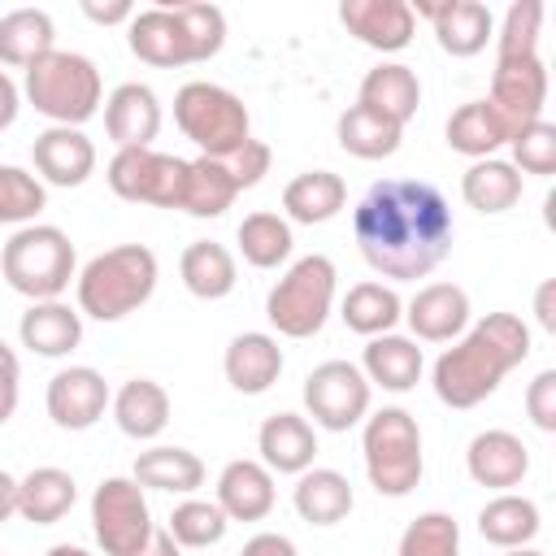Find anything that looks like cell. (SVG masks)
I'll list each match as a JSON object with an SVG mask.
<instances>
[{
    "label": "cell",
    "mask_w": 556,
    "mask_h": 556,
    "mask_svg": "<svg viewBox=\"0 0 556 556\" xmlns=\"http://www.w3.org/2000/svg\"><path fill=\"white\" fill-rule=\"evenodd\" d=\"M13 513H17V478L0 469V526H4Z\"/></svg>",
    "instance_id": "obj_54"
},
{
    "label": "cell",
    "mask_w": 556,
    "mask_h": 556,
    "mask_svg": "<svg viewBox=\"0 0 556 556\" xmlns=\"http://www.w3.org/2000/svg\"><path fill=\"white\" fill-rule=\"evenodd\" d=\"M460 195L478 213H508L521 200V174L500 156H482L460 174Z\"/></svg>",
    "instance_id": "obj_37"
},
{
    "label": "cell",
    "mask_w": 556,
    "mask_h": 556,
    "mask_svg": "<svg viewBox=\"0 0 556 556\" xmlns=\"http://www.w3.org/2000/svg\"><path fill=\"white\" fill-rule=\"evenodd\" d=\"M226 526H230V517L217 508V500H182V504H174L165 530H169V539L178 547L204 552V547L226 539Z\"/></svg>",
    "instance_id": "obj_41"
},
{
    "label": "cell",
    "mask_w": 556,
    "mask_h": 556,
    "mask_svg": "<svg viewBox=\"0 0 556 556\" xmlns=\"http://www.w3.org/2000/svg\"><path fill=\"white\" fill-rule=\"evenodd\" d=\"M222 374L239 395H265L282 374V348L265 330H243L226 343Z\"/></svg>",
    "instance_id": "obj_21"
},
{
    "label": "cell",
    "mask_w": 556,
    "mask_h": 556,
    "mask_svg": "<svg viewBox=\"0 0 556 556\" xmlns=\"http://www.w3.org/2000/svg\"><path fill=\"white\" fill-rule=\"evenodd\" d=\"M17 339L22 348H30L35 356H70L83 343V313L70 308L65 300H39L22 313L17 321Z\"/></svg>",
    "instance_id": "obj_25"
},
{
    "label": "cell",
    "mask_w": 556,
    "mask_h": 556,
    "mask_svg": "<svg viewBox=\"0 0 556 556\" xmlns=\"http://www.w3.org/2000/svg\"><path fill=\"white\" fill-rule=\"evenodd\" d=\"M334 261L313 252V256H300L265 295V317L269 326L282 334V339H313L326 317H330V304H334Z\"/></svg>",
    "instance_id": "obj_8"
},
{
    "label": "cell",
    "mask_w": 556,
    "mask_h": 556,
    "mask_svg": "<svg viewBox=\"0 0 556 556\" xmlns=\"http://www.w3.org/2000/svg\"><path fill=\"white\" fill-rule=\"evenodd\" d=\"M113 195L130 204H152V208H182L187 191V161L156 152V148H122L113 152L104 169Z\"/></svg>",
    "instance_id": "obj_10"
},
{
    "label": "cell",
    "mask_w": 556,
    "mask_h": 556,
    "mask_svg": "<svg viewBox=\"0 0 556 556\" xmlns=\"http://www.w3.org/2000/svg\"><path fill=\"white\" fill-rule=\"evenodd\" d=\"M130 478L143 491H169V495H191L204 486V460L187 447H148L135 456Z\"/></svg>",
    "instance_id": "obj_31"
},
{
    "label": "cell",
    "mask_w": 556,
    "mask_h": 556,
    "mask_svg": "<svg viewBox=\"0 0 556 556\" xmlns=\"http://www.w3.org/2000/svg\"><path fill=\"white\" fill-rule=\"evenodd\" d=\"M174 122L200 148V156H217V161H226L230 152H239L252 139L248 104L230 87H217V83H204V78L178 87Z\"/></svg>",
    "instance_id": "obj_7"
},
{
    "label": "cell",
    "mask_w": 556,
    "mask_h": 556,
    "mask_svg": "<svg viewBox=\"0 0 556 556\" xmlns=\"http://www.w3.org/2000/svg\"><path fill=\"white\" fill-rule=\"evenodd\" d=\"M56 48V26L43 9H13L0 17V65L30 70Z\"/></svg>",
    "instance_id": "obj_36"
},
{
    "label": "cell",
    "mask_w": 556,
    "mask_h": 556,
    "mask_svg": "<svg viewBox=\"0 0 556 556\" xmlns=\"http://www.w3.org/2000/svg\"><path fill=\"white\" fill-rule=\"evenodd\" d=\"M22 96H26V100L35 104V113H43L52 126H78V130H83V122L100 113L104 83H100V70H96L91 56L52 48L48 56H39V61L26 70Z\"/></svg>",
    "instance_id": "obj_4"
},
{
    "label": "cell",
    "mask_w": 556,
    "mask_h": 556,
    "mask_svg": "<svg viewBox=\"0 0 556 556\" xmlns=\"http://www.w3.org/2000/svg\"><path fill=\"white\" fill-rule=\"evenodd\" d=\"M178 278L195 300H226L239 282V265H235V252L226 243L195 239L178 256Z\"/></svg>",
    "instance_id": "obj_29"
},
{
    "label": "cell",
    "mask_w": 556,
    "mask_h": 556,
    "mask_svg": "<svg viewBox=\"0 0 556 556\" xmlns=\"http://www.w3.org/2000/svg\"><path fill=\"white\" fill-rule=\"evenodd\" d=\"M74 500H78V482L56 465H39L26 478H17V513L35 526H56L74 508Z\"/></svg>",
    "instance_id": "obj_32"
},
{
    "label": "cell",
    "mask_w": 556,
    "mask_h": 556,
    "mask_svg": "<svg viewBox=\"0 0 556 556\" xmlns=\"http://www.w3.org/2000/svg\"><path fill=\"white\" fill-rule=\"evenodd\" d=\"M530 356V326L517 313H486L434 361L430 387L447 408H473Z\"/></svg>",
    "instance_id": "obj_2"
},
{
    "label": "cell",
    "mask_w": 556,
    "mask_h": 556,
    "mask_svg": "<svg viewBox=\"0 0 556 556\" xmlns=\"http://www.w3.org/2000/svg\"><path fill=\"white\" fill-rule=\"evenodd\" d=\"M504 556H547V552H539V547H508Z\"/></svg>",
    "instance_id": "obj_57"
},
{
    "label": "cell",
    "mask_w": 556,
    "mask_h": 556,
    "mask_svg": "<svg viewBox=\"0 0 556 556\" xmlns=\"http://www.w3.org/2000/svg\"><path fill=\"white\" fill-rule=\"evenodd\" d=\"M17 109H22V87L9 78V70H0V130L17 122Z\"/></svg>",
    "instance_id": "obj_52"
},
{
    "label": "cell",
    "mask_w": 556,
    "mask_h": 556,
    "mask_svg": "<svg viewBox=\"0 0 556 556\" xmlns=\"http://www.w3.org/2000/svg\"><path fill=\"white\" fill-rule=\"evenodd\" d=\"M339 317H343L348 330H356V334H365V339L395 334V326H400V317H404V300L395 295L391 282H374V278H365V282L348 287Z\"/></svg>",
    "instance_id": "obj_33"
},
{
    "label": "cell",
    "mask_w": 556,
    "mask_h": 556,
    "mask_svg": "<svg viewBox=\"0 0 556 556\" xmlns=\"http://www.w3.org/2000/svg\"><path fill=\"white\" fill-rule=\"evenodd\" d=\"M274 473L261 460H230L217 473V508L230 521H265L274 513Z\"/></svg>",
    "instance_id": "obj_23"
},
{
    "label": "cell",
    "mask_w": 556,
    "mask_h": 556,
    "mask_svg": "<svg viewBox=\"0 0 556 556\" xmlns=\"http://www.w3.org/2000/svg\"><path fill=\"white\" fill-rule=\"evenodd\" d=\"M539 30H543V4L539 0H513L500 35H495V65L508 61H534L539 56Z\"/></svg>",
    "instance_id": "obj_42"
},
{
    "label": "cell",
    "mask_w": 556,
    "mask_h": 556,
    "mask_svg": "<svg viewBox=\"0 0 556 556\" xmlns=\"http://www.w3.org/2000/svg\"><path fill=\"white\" fill-rule=\"evenodd\" d=\"M465 469L478 486L508 491V486H521V478L530 473V447L513 430H482L469 439Z\"/></svg>",
    "instance_id": "obj_20"
},
{
    "label": "cell",
    "mask_w": 556,
    "mask_h": 556,
    "mask_svg": "<svg viewBox=\"0 0 556 556\" xmlns=\"http://www.w3.org/2000/svg\"><path fill=\"white\" fill-rule=\"evenodd\" d=\"M404 321L421 343H452L469 326V291L456 282H426L404 304Z\"/></svg>",
    "instance_id": "obj_17"
},
{
    "label": "cell",
    "mask_w": 556,
    "mask_h": 556,
    "mask_svg": "<svg viewBox=\"0 0 556 556\" xmlns=\"http://www.w3.org/2000/svg\"><path fill=\"white\" fill-rule=\"evenodd\" d=\"M0 274L30 304L61 300L70 278H78V256H74V243L61 226L30 222V226L9 235V243L0 252Z\"/></svg>",
    "instance_id": "obj_5"
},
{
    "label": "cell",
    "mask_w": 556,
    "mask_h": 556,
    "mask_svg": "<svg viewBox=\"0 0 556 556\" xmlns=\"http://www.w3.org/2000/svg\"><path fill=\"white\" fill-rule=\"evenodd\" d=\"M104 130L122 148H152L161 135V100L148 83H122L104 100Z\"/></svg>",
    "instance_id": "obj_19"
},
{
    "label": "cell",
    "mask_w": 556,
    "mask_h": 556,
    "mask_svg": "<svg viewBox=\"0 0 556 556\" xmlns=\"http://www.w3.org/2000/svg\"><path fill=\"white\" fill-rule=\"evenodd\" d=\"M408 9L434 26V39L447 56H478L486 39H495V17L482 0H417Z\"/></svg>",
    "instance_id": "obj_14"
},
{
    "label": "cell",
    "mask_w": 556,
    "mask_h": 556,
    "mask_svg": "<svg viewBox=\"0 0 556 556\" xmlns=\"http://www.w3.org/2000/svg\"><path fill=\"white\" fill-rule=\"evenodd\" d=\"M109 408H113L117 430H122L126 439H139V443L156 439V434L169 426V391H165L161 382H152V378H130V382H122L117 395L109 400Z\"/></svg>",
    "instance_id": "obj_28"
},
{
    "label": "cell",
    "mask_w": 556,
    "mask_h": 556,
    "mask_svg": "<svg viewBox=\"0 0 556 556\" xmlns=\"http://www.w3.org/2000/svg\"><path fill=\"white\" fill-rule=\"evenodd\" d=\"M361 452H365V473L369 486L387 500H404L421 482V426L408 408H378L365 417L361 430Z\"/></svg>",
    "instance_id": "obj_6"
},
{
    "label": "cell",
    "mask_w": 556,
    "mask_h": 556,
    "mask_svg": "<svg viewBox=\"0 0 556 556\" xmlns=\"http://www.w3.org/2000/svg\"><path fill=\"white\" fill-rule=\"evenodd\" d=\"M334 139L348 156H361V161H382V156H395L400 152V139H404V126L387 122L382 113L365 109V104H348L334 122Z\"/></svg>",
    "instance_id": "obj_35"
},
{
    "label": "cell",
    "mask_w": 556,
    "mask_h": 556,
    "mask_svg": "<svg viewBox=\"0 0 556 556\" xmlns=\"http://www.w3.org/2000/svg\"><path fill=\"white\" fill-rule=\"evenodd\" d=\"M256 452L269 473H304L317 456V430L300 413H274L256 430Z\"/></svg>",
    "instance_id": "obj_22"
},
{
    "label": "cell",
    "mask_w": 556,
    "mask_h": 556,
    "mask_svg": "<svg viewBox=\"0 0 556 556\" xmlns=\"http://www.w3.org/2000/svg\"><path fill=\"white\" fill-rule=\"evenodd\" d=\"M83 17H91L96 26H117V22H130L135 17V4L130 0H109V4L83 0Z\"/></svg>",
    "instance_id": "obj_50"
},
{
    "label": "cell",
    "mask_w": 556,
    "mask_h": 556,
    "mask_svg": "<svg viewBox=\"0 0 556 556\" xmlns=\"http://www.w3.org/2000/svg\"><path fill=\"white\" fill-rule=\"evenodd\" d=\"M48 556H91V552L78 543H56V547H48Z\"/></svg>",
    "instance_id": "obj_56"
},
{
    "label": "cell",
    "mask_w": 556,
    "mask_h": 556,
    "mask_svg": "<svg viewBox=\"0 0 556 556\" xmlns=\"http://www.w3.org/2000/svg\"><path fill=\"white\" fill-rule=\"evenodd\" d=\"M304 408L321 430H352L369 417V382L352 361H321L304 378Z\"/></svg>",
    "instance_id": "obj_11"
},
{
    "label": "cell",
    "mask_w": 556,
    "mask_h": 556,
    "mask_svg": "<svg viewBox=\"0 0 556 556\" xmlns=\"http://www.w3.org/2000/svg\"><path fill=\"white\" fill-rule=\"evenodd\" d=\"M239 187L217 156H195L187 161V191H182V213L191 217H222L235 204Z\"/></svg>",
    "instance_id": "obj_38"
},
{
    "label": "cell",
    "mask_w": 556,
    "mask_h": 556,
    "mask_svg": "<svg viewBox=\"0 0 556 556\" xmlns=\"http://www.w3.org/2000/svg\"><path fill=\"white\" fill-rule=\"evenodd\" d=\"M161 265L143 243H117L78 269V313L96 321H122L156 291Z\"/></svg>",
    "instance_id": "obj_3"
},
{
    "label": "cell",
    "mask_w": 556,
    "mask_h": 556,
    "mask_svg": "<svg viewBox=\"0 0 556 556\" xmlns=\"http://www.w3.org/2000/svg\"><path fill=\"white\" fill-rule=\"evenodd\" d=\"M126 43L139 61L156 65V70H178V65H195L191 39L182 30V22L174 17L169 4L156 9H135V17L126 22Z\"/></svg>",
    "instance_id": "obj_18"
},
{
    "label": "cell",
    "mask_w": 556,
    "mask_h": 556,
    "mask_svg": "<svg viewBox=\"0 0 556 556\" xmlns=\"http://www.w3.org/2000/svg\"><path fill=\"white\" fill-rule=\"evenodd\" d=\"M447 148L469 156V161H482V156H495V148L508 143L504 126L495 122V113L486 109V100H469L460 104L452 117H447Z\"/></svg>",
    "instance_id": "obj_40"
},
{
    "label": "cell",
    "mask_w": 556,
    "mask_h": 556,
    "mask_svg": "<svg viewBox=\"0 0 556 556\" xmlns=\"http://www.w3.org/2000/svg\"><path fill=\"white\" fill-rule=\"evenodd\" d=\"M174 17L182 22L187 39H191V52H195V65L217 56L222 43H226V13L217 4H204V0H182V4H169Z\"/></svg>",
    "instance_id": "obj_45"
},
{
    "label": "cell",
    "mask_w": 556,
    "mask_h": 556,
    "mask_svg": "<svg viewBox=\"0 0 556 556\" xmlns=\"http://www.w3.org/2000/svg\"><path fill=\"white\" fill-rule=\"evenodd\" d=\"M356 104L382 113L387 122L395 126H408L417 117V104H421V83L408 65L400 61H382L374 65L365 78H361V91H356Z\"/></svg>",
    "instance_id": "obj_26"
},
{
    "label": "cell",
    "mask_w": 556,
    "mask_h": 556,
    "mask_svg": "<svg viewBox=\"0 0 556 556\" xmlns=\"http://www.w3.org/2000/svg\"><path fill=\"white\" fill-rule=\"evenodd\" d=\"M91 530L104 556H135L152 539V508L135 478L113 473L91 491Z\"/></svg>",
    "instance_id": "obj_9"
},
{
    "label": "cell",
    "mask_w": 556,
    "mask_h": 556,
    "mask_svg": "<svg viewBox=\"0 0 556 556\" xmlns=\"http://www.w3.org/2000/svg\"><path fill=\"white\" fill-rule=\"evenodd\" d=\"M348 204V182L334 169H304L282 187V213L300 226H321Z\"/></svg>",
    "instance_id": "obj_27"
},
{
    "label": "cell",
    "mask_w": 556,
    "mask_h": 556,
    "mask_svg": "<svg viewBox=\"0 0 556 556\" xmlns=\"http://www.w3.org/2000/svg\"><path fill=\"white\" fill-rule=\"evenodd\" d=\"M48 208V187L22 169V165H0V226H30Z\"/></svg>",
    "instance_id": "obj_43"
},
{
    "label": "cell",
    "mask_w": 556,
    "mask_h": 556,
    "mask_svg": "<svg viewBox=\"0 0 556 556\" xmlns=\"http://www.w3.org/2000/svg\"><path fill=\"white\" fill-rule=\"evenodd\" d=\"M352 235L374 274L417 282L447 261L456 222L439 187L421 178H382L361 195Z\"/></svg>",
    "instance_id": "obj_1"
},
{
    "label": "cell",
    "mask_w": 556,
    "mask_h": 556,
    "mask_svg": "<svg viewBox=\"0 0 556 556\" xmlns=\"http://www.w3.org/2000/svg\"><path fill=\"white\" fill-rule=\"evenodd\" d=\"M513 169L517 174H534V178H552L556 174V126L547 117H539L534 126H526L513 143Z\"/></svg>",
    "instance_id": "obj_46"
},
{
    "label": "cell",
    "mask_w": 556,
    "mask_h": 556,
    "mask_svg": "<svg viewBox=\"0 0 556 556\" xmlns=\"http://www.w3.org/2000/svg\"><path fill=\"white\" fill-rule=\"evenodd\" d=\"M534 313H539V326H543V330H556V282H552V278L539 282V291H534Z\"/></svg>",
    "instance_id": "obj_53"
},
{
    "label": "cell",
    "mask_w": 556,
    "mask_h": 556,
    "mask_svg": "<svg viewBox=\"0 0 556 556\" xmlns=\"http://www.w3.org/2000/svg\"><path fill=\"white\" fill-rule=\"evenodd\" d=\"M239 556H300V552H295V543H291L287 534L261 530V534H252V539L243 543V552H239Z\"/></svg>",
    "instance_id": "obj_51"
},
{
    "label": "cell",
    "mask_w": 556,
    "mask_h": 556,
    "mask_svg": "<svg viewBox=\"0 0 556 556\" xmlns=\"http://www.w3.org/2000/svg\"><path fill=\"white\" fill-rule=\"evenodd\" d=\"M135 556H182V547L169 539V530H152L148 547H143V552H135Z\"/></svg>",
    "instance_id": "obj_55"
},
{
    "label": "cell",
    "mask_w": 556,
    "mask_h": 556,
    "mask_svg": "<svg viewBox=\"0 0 556 556\" xmlns=\"http://www.w3.org/2000/svg\"><path fill=\"white\" fill-rule=\"evenodd\" d=\"M109 400H113V391H109L104 374L91 369V365L56 369V374L48 378V395H43L48 417H52V426H61V430H91V426L104 417Z\"/></svg>",
    "instance_id": "obj_13"
},
{
    "label": "cell",
    "mask_w": 556,
    "mask_h": 556,
    "mask_svg": "<svg viewBox=\"0 0 556 556\" xmlns=\"http://www.w3.org/2000/svg\"><path fill=\"white\" fill-rule=\"evenodd\" d=\"M291 504L295 513L308 521V526H339L356 495H352V482L339 473V469H317L308 465L304 473H295V491H291Z\"/></svg>",
    "instance_id": "obj_30"
},
{
    "label": "cell",
    "mask_w": 556,
    "mask_h": 556,
    "mask_svg": "<svg viewBox=\"0 0 556 556\" xmlns=\"http://www.w3.org/2000/svg\"><path fill=\"white\" fill-rule=\"evenodd\" d=\"M17 395H22V361H17V352L0 339V426L17 413Z\"/></svg>",
    "instance_id": "obj_49"
},
{
    "label": "cell",
    "mask_w": 556,
    "mask_h": 556,
    "mask_svg": "<svg viewBox=\"0 0 556 556\" xmlns=\"http://www.w3.org/2000/svg\"><path fill=\"white\" fill-rule=\"evenodd\" d=\"M543 530V517H539V504L526 500V495H513V491H500L495 500L482 504L478 513V534L495 547H530L534 534Z\"/></svg>",
    "instance_id": "obj_34"
},
{
    "label": "cell",
    "mask_w": 556,
    "mask_h": 556,
    "mask_svg": "<svg viewBox=\"0 0 556 556\" xmlns=\"http://www.w3.org/2000/svg\"><path fill=\"white\" fill-rule=\"evenodd\" d=\"M269 161H274L269 143H261V139H248L239 152H230V156H226V169H230L235 187H239V191H248V187H256V182L269 174Z\"/></svg>",
    "instance_id": "obj_47"
},
{
    "label": "cell",
    "mask_w": 556,
    "mask_h": 556,
    "mask_svg": "<svg viewBox=\"0 0 556 556\" xmlns=\"http://www.w3.org/2000/svg\"><path fill=\"white\" fill-rule=\"evenodd\" d=\"M421 369H426V356L417 348V339L408 334H378L365 343L361 352V374L369 387H382V391H413L421 382Z\"/></svg>",
    "instance_id": "obj_24"
},
{
    "label": "cell",
    "mask_w": 556,
    "mask_h": 556,
    "mask_svg": "<svg viewBox=\"0 0 556 556\" xmlns=\"http://www.w3.org/2000/svg\"><path fill=\"white\" fill-rule=\"evenodd\" d=\"M339 22L352 39H361L374 52H400L413 43V30H417L408 0H343Z\"/></svg>",
    "instance_id": "obj_16"
},
{
    "label": "cell",
    "mask_w": 556,
    "mask_h": 556,
    "mask_svg": "<svg viewBox=\"0 0 556 556\" xmlns=\"http://www.w3.org/2000/svg\"><path fill=\"white\" fill-rule=\"evenodd\" d=\"M526 413L543 434L556 430V369H539L534 374V382L526 387Z\"/></svg>",
    "instance_id": "obj_48"
},
{
    "label": "cell",
    "mask_w": 556,
    "mask_h": 556,
    "mask_svg": "<svg viewBox=\"0 0 556 556\" xmlns=\"http://www.w3.org/2000/svg\"><path fill=\"white\" fill-rule=\"evenodd\" d=\"M35 178L48 187H83L96 174V143L78 126H48L30 143Z\"/></svg>",
    "instance_id": "obj_15"
},
{
    "label": "cell",
    "mask_w": 556,
    "mask_h": 556,
    "mask_svg": "<svg viewBox=\"0 0 556 556\" xmlns=\"http://www.w3.org/2000/svg\"><path fill=\"white\" fill-rule=\"evenodd\" d=\"M543 104H547V65L534 56V61H508V65H495L491 74V91H486V109L495 113V122L504 126L508 143L534 126L543 117Z\"/></svg>",
    "instance_id": "obj_12"
},
{
    "label": "cell",
    "mask_w": 556,
    "mask_h": 556,
    "mask_svg": "<svg viewBox=\"0 0 556 556\" xmlns=\"http://www.w3.org/2000/svg\"><path fill=\"white\" fill-rule=\"evenodd\" d=\"M395 556H460V526L452 521V513L430 508L404 526Z\"/></svg>",
    "instance_id": "obj_44"
},
{
    "label": "cell",
    "mask_w": 556,
    "mask_h": 556,
    "mask_svg": "<svg viewBox=\"0 0 556 556\" xmlns=\"http://www.w3.org/2000/svg\"><path fill=\"white\" fill-rule=\"evenodd\" d=\"M235 239H239V252H243V261H248L252 269H278V265L291 256V243H295V239H291V222L278 217V213H269V208L248 213V217L239 222Z\"/></svg>",
    "instance_id": "obj_39"
}]
</instances>
